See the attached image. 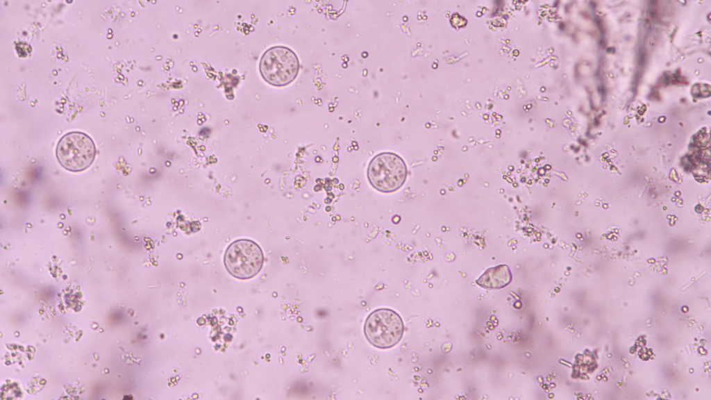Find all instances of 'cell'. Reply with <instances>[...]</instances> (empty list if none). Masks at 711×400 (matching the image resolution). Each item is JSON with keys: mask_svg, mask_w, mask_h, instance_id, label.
<instances>
[{"mask_svg": "<svg viewBox=\"0 0 711 400\" xmlns=\"http://www.w3.org/2000/svg\"><path fill=\"white\" fill-rule=\"evenodd\" d=\"M408 170L404 160L397 154L383 152L375 156L367 168V178L377 190L393 192L405 182Z\"/></svg>", "mask_w": 711, "mask_h": 400, "instance_id": "1", "label": "cell"}, {"mask_svg": "<svg viewBox=\"0 0 711 400\" xmlns=\"http://www.w3.org/2000/svg\"><path fill=\"white\" fill-rule=\"evenodd\" d=\"M511 280L512 274L509 267L505 265H500L487 269L476 280V283L488 290L501 289L508 285Z\"/></svg>", "mask_w": 711, "mask_h": 400, "instance_id": "6", "label": "cell"}, {"mask_svg": "<svg viewBox=\"0 0 711 400\" xmlns=\"http://www.w3.org/2000/svg\"><path fill=\"white\" fill-rule=\"evenodd\" d=\"M259 67L262 76L267 83L274 86H285L296 78L300 63L292 49L276 46L263 53Z\"/></svg>", "mask_w": 711, "mask_h": 400, "instance_id": "3", "label": "cell"}, {"mask_svg": "<svg viewBox=\"0 0 711 400\" xmlns=\"http://www.w3.org/2000/svg\"><path fill=\"white\" fill-rule=\"evenodd\" d=\"M224 260L227 271L233 277L248 279L259 273L263 265L264 256L255 242L240 239L228 246Z\"/></svg>", "mask_w": 711, "mask_h": 400, "instance_id": "5", "label": "cell"}, {"mask_svg": "<svg viewBox=\"0 0 711 400\" xmlns=\"http://www.w3.org/2000/svg\"><path fill=\"white\" fill-rule=\"evenodd\" d=\"M404 331V324L400 315L389 308L374 310L367 317L364 333L373 346L390 349L397 344Z\"/></svg>", "mask_w": 711, "mask_h": 400, "instance_id": "2", "label": "cell"}, {"mask_svg": "<svg viewBox=\"0 0 711 400\" xmlns=\"http://www.w3.org/2000/svg\"><path fill=\"white\" fill-rule=\"evenodd\" d=\"M58 161L65 169L80 172L94 162L96 147L87 134L73 131L64 135L58 142L56 151Z\"/></svg>", "mask_w": 711, "mask_h": 400, "instance_id": "4", "label": "cell"}]
</instances>
